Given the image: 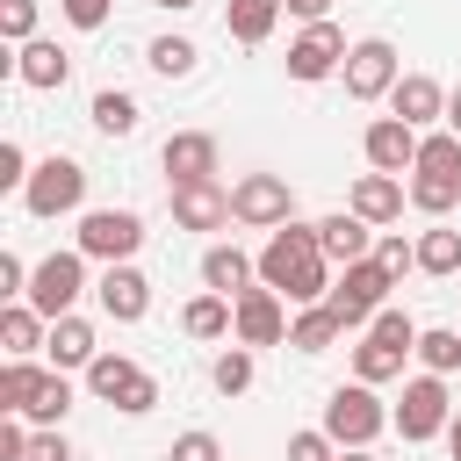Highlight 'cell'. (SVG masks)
Segmentation results:
<instances>
[{
	"label": "cell",
	"instance_id": "d6a6232c",
	"mask_svg": "<svg viewBox=\"0 0 461 461\" xmlns=\"http://www.w3.org/2000/svg\"><path fill=\"white\" fill-rule=\"evenodd\" d=\"M418 360H425V375H454L461 367V331H418Z\"/></svg>",
	"mask_w": 461,
	"mask_h": 461
},
{
	"label": "cell",
	"instance_id": "ba28073f",
	"mask_svg": "<svg viewBox=\"0 0 461 461\" xmlns=\"http://www.w3.org/2000/svg\"><path fill=\"white\" fill-rule=\"evenodd\" d=\"M137 245H144V216H137V209H86V216H79V252H86V259H108V267H115V259H130Z\"/></svg>",
	"mask_w": 461,
	"mask_h": 461
},
{
	"label": "cell",
	"instance_id": "52a82bcc",
	"mask_svg": "<svg viewBox=\"0 0 461 461\" xmlns=\"http://www.w3.org/2000/svg\"><path fill=\"white\" fill-rule=\"evenodd\" d=\"M288 209H295V187H288L281 173H245V180L230 187V216L252 223V230H281Z\"/></svg>",
	"mask_w": 461,
	"mask_h": 461
},
{
	"label": "cell",
	"instance_id": "83f0119b",
	"mask_svg": "<svg viewBox=\"0 0 461 461\" xmlns=\"http://www.w3.org/2000/svg\"><path fill=\"white\" fill-rule=\"evenodd\" d=\"M339 331H346V324H339V310H331V303H303V317L288 324V346H295V353H324Z\"/></svg>",
	"mask_w": 461,
	"mask_h": 461
},
{
	"label": "cell",
	"instance_id": "7bdbcfd3",
	"mask_svg": "<svg viewBox=\"0 0 461 461\" xmlns=\"http://www.w3.org/2000/svg\"><path fill=\"white\" fill-rule=\"evenodd\" d=\"M0 288H7V295H29V267H22V252H0Z\"/></svg>",
	"mask_w": 461,
	"mask_h": 461
},
{
	"label": "cell",
	"instance_id": "cb8c5ba5",
	"mask_svg": "<svg viewBox=\"0 0 461 461\" xmlns=\"http://www.w3.org/2000/svg\"><path fill=\"white\" fill-rule=\"evenodd\" d=\"M230 324H238V303H230V295H216V288H209V295H194V303L180 310V331H187V339H223Z\"/></svg>",
	"mask_w": 461,
	"mask_h": 461
},
{
	"label": "cell",
	"instance_id": "6da1fadb",
	"mask_svg": "<svg viewBox=\"0 0 461 461\" xmlns=\"http://www.w3.org/2000/svg\"><path fill=\"white\" fill-rule=\"evenodd\" d=\"M259 281L281 288L288 303H324L331 295V259L317 245V223H281L259 252Z\"/></svg>",
	"mask_w": 461,
	"mask_h": 461
},
{
	"label": "cell",
	"instance_id": "f35d334b",
	"mask_svg": "<svg viewBox=\"0 0 461 461\" xmlns=\"http://www.w3.org/2000/svg\"><path fill=\"white\" fill-rule=\"evenodd\" d=\"M331 447H339L331 432H295V439H288V461H339Z\"/></svg>",
	"mask_w": 461,
	"mask_h": 461
},
{
	"label": "cell",
	"instance_id": "1f68e13d",
	"mask_svg": "<svg viewBox=\"0 0 461 461\" xmlns=\"http://www.w3.org/2000/svg\"><path fill=\"white\" fill-rule=\"evenodd\" d=\"M209 382H216L223 396H245V389H252V346H230V353H216V360H209Z\"/></svg>",
	"mask_w": 461,
	"mask_h": 461
},
{
	"label": "cell",
	"instance_id": "d4e9b609",
	"mask_svg": "<svg viewBox=\"0 0 461 461\" xmlns=\"http://www.w3.org/2000/svg\"><path fill=\"white\" fill-rule=\"evenodd\" d=\"M0 346H7V360H29L36 346H50V339H43V310L7 303V310H0Z\"/></svg>",
	"mask_w": 461,
	"mask_h": 461
},
{
	"label": "cell",
	"instance_id": "bcb514c9",
	"mask_svg": "<svg viewBox=\"0 0 461 461\" xmlns=\"http://www.w3.org/2000/svg\"><path fill=\"white\" fill-rule=\"evenodd\" d=\"M447 130H454V137H461V86H454V94H447Z\"/></svg>",
	"mask_w": 461,
	"mask_h": 461
},
{
	"label": "cell",
	"instance_id": "ac0fdd59",
	"mask_svg": "<svg viewBox=\"0 0 461 461\" xmlns=\"http://www.w3.org/2000/svg\"><path fill=\"white\" fill-rule=\"evenodd\" d=\"M389 108H396L411 130H425V122H447V94H439V79H425V72H403V79L389 86Z\"/></svg>",
	"mask_w": 461,
	"mask_h": 461
},
{
	"label": "cell",
	"instance_id": "2e32d148",
	"mask_svg": "<svg viewBox=\"0 0 461 461\" xmlns=\"http://www.w3.org/2000/svg\"><path fill=\"white\" fill-rule=\"evenodd\" d=\"M166 180L180 187V180H216V137L209 130H173L166 137Z\"/></svg>",
	"mask_w": 461,
	"mask_h": 461
},
{
	"label": "cell",
	"instance_id": "484cf974",
	"mask_svg": "<svg viewBox=\"0 0 461 461\" xmlns=\"http://www.w3.org/2000/svg\"><path fill=\"white\" fill-rule=\"evenodd\" d=\"M94 324L86 317H50V360L58 367H94Z\"/></svg>",
	"mask_w": 461,
	"mask_h": 461
},
{
	"label": "cell",
	"instance_id": "44dd1931",
	"mask_svg": "<svg viewBox=\"0 0 461 461\" xmlns=\"http://www.w3.org/2000/svg\"><path fill=\"white\" fill-rule=\"evenodd\" d=\"M14 72H22V86L50 94V86H65V79H72V58H65L58 43H43V36H29V43H22V58H14Z\"/></svg>",
	"mask_w": 461,
	"mask_h": 461
},
{
	"label": "cell",
	"instance_id": "4fadbf2b",
	"mask_svg": "<svg viewBox=\"0 0 461 461\" xmlns=\"http://www.w3.org/2000/svg\"><path fill=\"white\" fill-rule=\"evenodd\" d=\"M230 331H238V346H281V339H288L281 288H267V281H259V288H245V295H238V324H230Z\"/></svg>",
	"mask_w": 461,
	"mask_h": 461
},
{
	"label": "cell",
	"instance_id": "5b68a950",
	"mask_svg": "<svg viewBox=\"0 0 461 461\" xmlns=\"http://www.w3.org/2000/svg\"><path fill=\"white\" fill-rule=\"evenodd\" d=\"M86 389H94L101 403L130 411V418H144V411L158 403V382H151L137 360H122V353H94V367H86Z\"/></svg>",
	"mask_w": 461,
	"mask_h": 461
},
{
	"label": "cell",
	"instance_id": "ffe728a7",
	"mask_svg": "<svg viewBox=\"0 0 461 461\" xmlns=\"http://www.w3.org/2000/svg\"><path fill=\"white\" fill-rule=\"evenodd\" d=\"M411 353H418V346H403V339H389V331L367 324V339L353 346V375H360V382H389V375H403Z\"/></svg>",
	"mask_w": 461,
	"mask_h": 461
},
{
	"label": "cell",
	"instance_id": "60d3db41",
	"mask_svg": "<svg viewBox=\"0 0 461 461\" xmlns=\"http://www.w3.org/2000/svg\"><path fill=\"white\" fill-rule=\"evenodd\" d=\"M375 259H382V267L403 281V267H418V245H403V238H382V245H375Z\"/></svg>",
	"mask_w": 461,
	"mask_h": 461
},
{
	"label": "cell",
	"instance_id": "ee69618b",
	"mask_svg": "<svg viewBox=\"0 0 461 461\" xmlns=\"http://www.w3.org/2000/svg\"><path fill=\"white\" fill-rule=\"evenodd\" d=\"M22 461H72V447H65V439H58V432H36V439H29V454H22Z\"/></svg>",
	"mask_w": 461,
	"mask_h": 461
},
{
	"label": "cell",
	"instance_id": "8992f818",
	"mask_svg": "<svg viewBox=\"0 0 461 461\" xmlns=\"http://www.w3.org/2000/svg\"><path fill=\"white\" fill-rule=\"evenodd\" d=\"M79 288H86V252H50V259H36V274H29V310H43V317H72V303H79Z\"/></svg>",
	"mask_w": 461,
	"mask_h": 461
},
{
	"label": "cell",
	"instance_id": "74e56055",
	"mask_svg": "<svg viewBox=\"0 0 461 461\" xmlns=\"http://www.w3.org/2000/svg\"><path fill=\"white\" fill-rule=\"evenodd\" d=\"M29 173H36V166H29V151L7 137V144H0V187H29Z\"/></svg>",
	"mask_w": 461,
	"mask_h": 461
},
{
	"label": "cell",
	"instance_id": "7dc6e473",
	"mask_svg": "<svg viewBox=\"0 0 461 461\" xmlns=\"http://www.w3.org/2000/svg\"><path fill=\"white\" fill-rule=\"evenodd\" d=\"M447 454L461 461V411H454V425H447Z\"/></svg>",
	"mask_w": 461,
	"mask_h": 461
},
{
	"label": "cell",
	"instance_id": "277c9868",
	"mask_svg": "<svg viewBox=\"0 0 461 461\" xmlns=\"http://www.w3.org/2000/svg\"><path fill=\"white\" fill-rule=\"evenodd\" d=\"M382 425H396V418L375 403V382L331 389V403H324V432H331L339 447H375V439H382Z\"/></svg>",
	"mask_w": 461,
	"mask_h": 461
},
{
	"label": "cell",
	"instance_id": "e0dca14e",
	"mask_svg": "<svg viewBox=\"0 0 461 461\" xmlns=\"http://www.w3.org/2000/svg\"><path fill=\"white\" fill-rule=\"evenodd\" d=\"M94 295H101V310H108L115 324H137V317L151 310V281H144L130 259H115V267L101 274V288H94Z\"/></svg>",
	"mask_w": 461,
	"mask_h": 461
},
{
	"label": "cell",
	"instance_id": "603a6c76",
	"mask_svg": "<svg viewBox=\"0 0 461 461\" xmlns=\"http://www.w3.org/2000/svg\"><path fill=\"white\" fill-rule=\"evenodd\" d=\"M317 245H324V259H339V267L367 259V216H353V209L324 216V223H317Z\"/></svg>",
	"mask_w": 461,
	"mask_h": 461
},
{
	"label": "cell",
	"instance_id": "4dcf8cb0",
	"mask_svg": "<svg viewBox=\"0 0 461 461\" xmlns=\"http://www.w3.org/2000/svg\"><path fill=\"white\" fill-rule=\"evenodd\" d=\"M94 130H101V137H130V130H137V101L115 94V86L94 94Z\"/></svg>",
	"mask_w": 461,
	"mask_h": 461
},
{
	"label": "cell",
	"instance_id": "30bf717a",
	"mask_svg": "<svg viewBox=\"0 0 461 461\" xmlns=\"http://www.w3.org/2000/svg\"><path fill=\"white\" fill-rule=\"evenodd\" d=\"M447 425H454V411H447V382H439V375H418V382H403L396 432L418 447V439H432V432H447Z\"/></svg>",
	"mask_w": 461,
	"mask_h": 461
},
{
	"label": "cell",
	"instance_id": "d590c367",
	"mask_svg": "<svg viewBox=\"0 0 461 461\" xmlns=\"http://www.w3.org/2000/svg\"><path fill=\"white\" fill-rule=\"evenodd\" d=\"M0 36L29 43V36H36V0H0Z\"/></svg>",
	"mask_w": 461,
	"mask_h": 461
},
{
	"label": "cell",
	"instance_id": "8fae6325",
	"mask_svg": "<svg viewBox=\"0 0 461 461\" xmlns=\"http://www.w3.org/2000/svg\"><path fill=\"white\" fill-rule=\"evenodd\" d=\"M339 72H346V94H353V101H382V94L403 79V72H396V50H389L382 36H360Z\"/></svg>",
	"mask_w": 461,
	"mask_h": 461
},
{
	"label": "cell",
	"instance_id": "5bb4252c",
	"mask_svg": "<svg viewBox=\"0 0 461 461\" xmlns=\"http://www.w3.org/2000/svg\"><path fill=\"white\" fill-rule=\"evenodd\" d=\"M418 130L403 122V115H382V122H367V166L375 173H411L418 166Z\"/></svg>",
	"mask_w": 461,
	"mask_h": 461
},
{
	"label": "cell",
	"instance_id": "d6986e66",
	"mask_svg": "<svg viewBox=\"0 0 461 461\" xmlns=\"http://www.w3.org/2000/svg\"><path fill=\"white\" fill-rule=\"evenodd\" d=\"M346 209L367 216V223H396V216H403V180H396V173H360Z\"/></svg>",
	"mask_w": 461,
	"mask_h": 461
},
{
	"label": "cell",
	"instance_id": "9c48e42d",
	"mask_svg": "<svg viewBox=\"0 0 461 461\" xmlns=\"http://www.w3.org/2000/svg\"><path fill=\"white\" fill-rule=\"evenodd\" d=\"M86 202V173L72 166V158H43L36 173H29V187H22V209L29 216H65V209H79Z\"/></svg>",
	"mask_w": 461,
	"mask_h": 461
},
{
	"label": "cell",
	"instance_id": "681fc988",
	"mask_svg": "<svg viewBox=\"0 0 461 461\" xmlns=\"http://www.w3.org/2000/svg\"><path fill=\"white\" fill-rule=\"evenodd\" d=\"M158 7H173V14H180V7H194V0H158Z\"/></svg>",
	"mask_w": 461,
	"mask_h": 461
},
{
	"label": "cell",
	"instance_id": "ab89813d",
	"mask_svg": "<svg viewBox=\"0 0 461 461\" xmlns=\"http://www.w3.org/2000/svg\"><path fill=\"white\" fill-rule=\"evenodd\" d=\"M58 7H65V22H72V29H101L115 0H58Z\"/></svg>",
	"mask_w": 461,
	"mask_h": 461
},
{
	"label": "cell",
	"instance_id": "8d00e7d4",
	"mask_svg": "<svg viewBox=\"0 0 461 461\" xmlns=\"http://www.w3.org/2000/svg\"><path fill=\"white\" fill-rule=\"evenodd\" d=\"M166 461H223V447H216V432H180Z\"/></svg>",
	"mask_w": 461,
	"mask_h": 461
},
{
	"label": "cell",
	"instance_id": "9a60e30c",
	"mask_svg": "<svg viewBox=\"0 0 461 461\" xmlns=\"http://www.w3.org/2000/svg\"><path fill=\"white\" fill-rule=\"evenodd\" d=\"M173 223L180 230H223L230 223V194L216 180H180L173 187Z\"/></svg>",
	"mask_w": 461,
	"mask_h": 461
},
{
	"label": "cell",
	"instance_id": "f1b7e54d",
	"mask_svg": "<svg viewBox=\"0 0 461 461\" xmlns=\"http://www.w3.org/2000/svg\"><path fill=\"white\" fill-rule=\"evenodd\" d=\"M65 411H72V382H65V367L36 375V389H29V403H22V418H36V425H58Z\"/></svg>",
	"mask_w": 461,
	"mask_h": 461
},
{
	"label": "cell",
	"instance_id": "7a4b0ae2",
	"mask_svg": "<svg viewBox=\"0 0 461 461\" xmlns=\"http://www.w3.org/2000/svg\"><path fill=\"white\" fill-rule=\"evenodd\" d=\"M454 202H461V137L454 130H432L418 144V166H411V209L447 216Z\"/></svg>",
	"mask_w": 461,
	"mask_h": 461
},
{
	"label": "cell",
	"instance_id": "7402d4cb",
	"mask_svg": "<svg viewBox=\"0 0 461 461\" xmlns=\"http://www.w3.org/2000/svg\"><path fill=\"white\" fill-rule=\"evenodd\" d=\"M252 274H259V259H245L238 245H209V252H202V281H209L216 295H230V303L252 288Z\"/></svg>",
	"mask_w": 461,
	"mask_h": 461
},
{
	"label": "cell",
	"instance_id": "4316f807",
	"mask_svg": "<svg viewBox=\"0 0 461 461\" xmlns=\"http://www.w3.org/2000/svg\"><path fill=\"white\" fill-rule=\"evenodd\" d=\"M274 22H281V0H223V29L238 43H267Z\"/></svg>",
	"mask_w": 461,
	"mask_h": 461
},
{
	"label": "cell",
	"instance_id": "f6af8a7d",
	"mask_svg": "<svg viewBox=\"0 0 461 461\" xmlns=\"http://www.w3.org/2000/svg\"><path fill=\"white\" fill-rule=\"evenodd\" d=\"M281 7H288V14H303V22H324V7H331V0H281Z\"/></svg>",
	"mask_w": 461,
	"mask_h": 461
},
{
	"label": "cell",
	"instance_id": "c3c4849f",
	"mask_svg": "<svg viewBox=\"0 0 461 461\" xmlns=\"http://www.w3.org/2000/svg\"><path fill=\"white\" fill-rule=\"evenodd\" d=\"M339 461H375V454H367V447H346V454H339Z\"/></svg>",
	"mask_w": 461,
	"mask_h": 461
},
{
	"label": "cell",
	"instance_id": "f546056e",
	"mask_svg": "<svg viewBox=\"0 0 461 461\" xmlns=\"http://www.w3.org/2000/svg\"><path fill=\"white\" fill-rule=\"evenodd\" d=\"M418 274H439V281L461 274V230H447V223L425 230V238H418Z\"/></svg>",
	"mask_w": 461,
	"mask_h": 461
},
{
	"label": "cell",
	"instance_id": "7c38bea8",
	"mask_svg": "<svg viewBox=\"0 0 461 461\" xmlns=\"http://www.w3.org/2000/svg\"><path fill=\"white\" fill-rule=\"evenodd\" d=\"M346 50H353V43H346L331 22H310V29L288 43V79H331V72L346 65Z\"/></svg>",
	"mask_w": 461,
	"mask_h": 461
},
{
	"label": "cell",
	"instance_id": "e575fe53",
	"mask_svg": "<svg viewBox=\"0 0 461 461\" xmlns=\"http://www.w3.org/2000/svg\"><path fill=\"white\" fill-rule=\"evenodd\" d=\"M36 375H43L36 360H7V367H0V411H22L29 389H36Z\"/></svg>",
	"mask_w": 461,
	"mask_h": 461
},
{
	"label": "cell",
	"instance_id": "3957f363",
	"mask_svg": "<svg viewBox=\"0 0 461 461\" xmlns=\"http://www.w3.org/2000/svg\"><path fill=\"white\" fill-rule=\"evenodd\" d=\"M389 288H396V274L367 252V259H353V267L339 274V288H331L324 303L339 310V324H346V331H367V324H375V310L389 303Z\"/></svg>",
	"mask_w": 461,
	"mask_h": 461
},
{
	"label": "cell",
	"instance_id": "b9f144b4",
	"mask_svg": "<svg viewBox=\"0 0 461 461\" xmlns=\"http://www.w3.org/2000/svg\"><path fill=\"white\" fill-rule=\"evenodd\" d=\"M29 454V432H22V411H7L0 418V461H22Z\"/></svg>",
	"mask_w": 461,
	"mask_h": 461
},
{
	"label": "cell",
	"instance_id": "836d02e7",
	"mask_svg": "<svg viewBox=\"0 0 461 461\" xmlns=\"http://www.w3.org/2000/svg\"><path fill=\"white\" fill-rule=\"evenodd\" d=\"M151 72L187 79V72H194V43H187V36H158V43H151Z\"/></svg>",
	"mask_w": 461,
	"mask_h": 461
}]
</instances>
